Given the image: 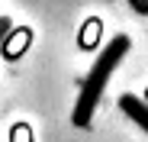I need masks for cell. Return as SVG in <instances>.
Here are the masks:
<instances>
[{"instance_id":"7a4b0ae2","label":"cell","mask_w":148,"mask_h":142,"mask_svg":"<svg viewBox=\"0 0 148 142\" xmlns=\"http://www.w3.org/2000/svg\"><path fill=\"white\" fill-rule=\"evenodd\" d=\"M119 107H122V113H126L135 126H142V129L148 132V103H145L142 97H135V94H122V97H119Z\"/></svg>"},{"instance_id":"277c9868","label":"cell","mask_w":148,"mask_h":142,"mask_svg":"<svg viewBox=\"0 0 148 142\" xmlns=\"http://www.w3.org/2000/svg\"><path fill=\"white\" fill-rule=\"evenodd\" d=\"M129 3H132L138 13H148V0H129Z\"/></svg>"},{"instance_id":"6da1fadb","label":"cell","mask_w":148,"mask_h":142,"mask_svg":"<svg viewBox=\"0 0 148 142\" xmlns=\"http://www.w3.org/2000/svg\"><path fill=\"white\" fill-rule=\"evenodd\" d=\"M129 36H116V39H110V45L97 55V61H93V68L87 71V78H84V84H81V97H77V107H74V113H71V123L74 126H90V120H93V110H97V103H100V97H103V90H106V84H110V74L116 71V65L126 58V52H129Z\"/></svg>"},{"instance_id":"3957f363","label":"cell","mask_w":148,"mask_h":142,"mask_svg":"<svg viewBox=\"0 0 148 142\" xmlns=\"http://www.w3.org/2000/svg\"><path fill=\"white\" fill-rule=\"evenodd\" d=\"M13 32V23H10V16H0V45L7 42V36Z\"/></svg>"}]
</instances>
